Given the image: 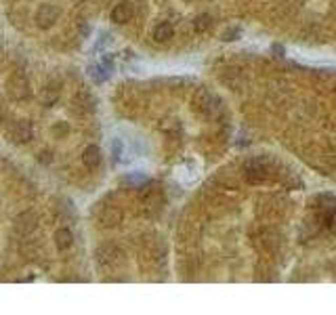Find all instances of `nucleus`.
<instances>
[{"instance_id": "20e7f679", "label": "nucleus", "mask_w": 336, "mask_h": 315, "mask_svg": "<svg viewBox=\"0 0 336 315\" xmlns=\"http://www.w3.org/2000/svg\"><path fill=\"white\" fill-rule=\"evenodd\" d=\"M57 19H59V8L53 6V4H40L36 15H34V21H36V25L40 29L53 27L57 23Z\"/></svg>"}, {"instance_id": "1a4fd4ad", "label": "nucleus", "mask_w": 336, "mask_h": 315, "mask_svg": "<svg viewBox=\"0 0 336 315\" xmlns=\"http://www.w3.org/2000/svg\"><path fill=\"white\" fill-rule=\"evenodd\" d=\"M99 223L103 227H107V229L116 227L118 223H122V212L116 206H103L99 210Z\"/></svg>"}, {"instance_id": "a211bd4d", "label": "nucleus", "mask_w": 336, "mask_h": 315, "mask_svg": "<svg viewBox=\"0 0 336 315\" xmlns=\"http://www.w3.org/2000/svg\"><path fill=\"white\" fill-rule=\"evenodd\" d=\"M0 124H2V114H0Z\"/></svg>"}, {"instance_id": "ddd939ff", "label": "nucleus", "mask_w": 336, "mask_h": 315, "mask_svg": "<svg viewBox=\"0 0 336 315\" xmlns=\"http://www.w3.org/2000/svg\"><path fill=\"white\" fill-rule=\"evenodd\" d=\"M208 25H210V17L208 15H198L196 21H193V29H196V32H206Z\"/></svg>"}, {"instance_id": "6e6552de", "label": "nucleus", "mask_w": 336, "mask_h": 315, "mask_svg": "<svg viewBox=\"0 0 336 315\" xmlns=\"http://www.w3.org/2000/svg\"><path fill=\"white\" fill-rule=\"evenodd\" d=\"M132 15H135V8H132V4L128 2V0H122V2H118L114 8H111V21L122 25V23H128Z\"/></svg>"}, {"instance_id": "f8f14e48", "label": "nucleus", "mask_w": 336, "mask_h": 315, "mask_svg": "<svg viewBox=\"0 0 336 315\" xmlns=\"http://www.w3.org/2000/svg\"><path fill=\"white\" fill-rule=\"evenodd\" d=\"M172 34H175V29H172V25L170 23H158L156 27H154V40L156 42H160V44H164V42H168V40L172 38Z\"/></svg>"}, {"instance_id": "f3484780", "label": "nucleus", "mask_w": 336, "mask_h": 315, "mask_svg": "<svg viewBox=\"0 0 336 315\" xmlns=\"http://www.w3.org/2000/svg\"><path fill=\"white\" fill-rule=\"evenodd\" d=\"M74 4H82V2H86V0H72Z\"/></svg>"}, {"instance_id": "0eeeda50", "label": "nucleus", "mask_w": 336, "mask_h": 315, "mask_svg": "<svg viewBox=\"0 0 336 315\" xmlns=\"http://www.w3.org/2000/svg\"><path fill=\"white\" fill-rule=\"evenodd\" d=\"M59 95H61V84L59 82H46L42 88H40L38 99H40V103H42V105L50 107V105H55L59 101Z\"/></svg>"}, {"instance_id": "39448f33", "label": "nucleus", "mask_w": 336, "mask_h": 315, "mask_svg": "<svg viewBox=\"0 0 336 315\" xmlns=\"http://www.w3.org/2000/svg\"><path fill=\"white\" fill-rule=\"evenodd\" d=\"M8 137H11L13 143L21 145V143H29L34 137V130H32V124H29L27 120H17L15 124L8 130Z\"/></svg>"}, {"instance_id": "f03ea898", "label": "nucleus", "mask_w": 336, "mask_h": 315, "mask_svg": "<svg viewBox=\"0 0 336 315\" xmlns=\"http://www.w3.org/2000/svg\"><path fill=\"white\" fill-rule=\"evenodd\" d=\"M97 263L101 267H118L122 261H124V252L120 248H116L114 244H103V246H99L97 252Z\"/></svg>"}, {"instance_id": "7ed1b4c3", "label": "nucleus", "mask_w": 336, "mask_h": 315, "mask_svg": "<svg viewBox=\"0 0 336 315\" xmlns=\"http://www.w3.org/2000/svg\"><path fill=\"white\" fill-rule=\"evenodd\" d=\"M36 227H38V215H36L34 210L19 212V215L15 217V221H13V229H15L17 236H21V238L29 236V233H34Z\"/></svg>"}, {"instance_id": "4468645a", "label": "nucleus", "mask_w": 336, "mask_h": 315, "mask_svg": "<svg viewBox=\"0 0 336 315\" xmlns=\"http://www.w3.org/2000/svg\"><path fill=\"white\" fill-rule=\"evenodd\" d=\"M67 130H69V128H67L65 122H57V124L53 126V135H55V137H65Z\"/></svg>"}, {"instance_id": "9d476101", "label": "nucleus", "mask_w": 336, "mask_h": 315, "mask_svg": "<svg viewBox=\"0 0 336 315\" xmlns=\"http://www.w3.org/2000/svg\"><path fill=\"white\" fill-rule=\"evenodd\" d=\"M101 160H103V156H101V149L97 145H88L84 147L82 151V164L88 168V170H95L101 166Z\"/></svg>"}, {"instance_id": "423d86ee", "label": "nucleus", "mask_w": 336, "mask_h": 315, "mask_svg": "<svg viewBox=\"0 0 336 315\" xmlns=\"http://www.w3.org/2000/svg\"><path fill=\"white\" fill-rule=\"evenodd\" d=\"M72 107L78 111V114H90V111H95V97L90 95L88 90H78V93L74 95Z\"/></svg>"}, {"instance_id": "2eb2a0df", "label": "nucleus", "mask_w": 336, "mask_h": 315, "mask_svg": "<svg viewBox=\"0 0 336 315\" xmlns=\"http://www.w3.org/2000/svg\"><path fill=\"white\" fill-rule=\"evenodd\" d=\"M36 160L40 162V164H50V160H53V158H50V151L48 149H42L40 154H36Z\"/></svg>"}, {"instance_id": "dca6fc26", "label": "nucleus", "mask_w": 336, "mask_h": 315, "mask_svg": "<svg viewBox=\"0 0 336 315\" xmlns=\"http://www.w3.org/2000/svg\"><path fill=\"white\" fill-rule=\"evenodd\" d=\"M78 27H80V32H82L84 36H86V34H90V25H86L84 19H78Z\"/></svg>"}, {"instance_id": "9b49d317", "label": "nucleus", "mask_w": 336, "mask_h": 315, "mask_svg": "<svg viewBox=\"0 0 336 315\" xmlns=\"http://www.w3.org/2000/svg\"><path fill=\"white\" fill-rule=\"evenodd\" d=\"M53 240H55L57 250H61V252H65V250H69L74 246V233H72V229H67V227H59L55 231Z\"/></svg>"}, {"instance_id": "f257e3e1", "label": "nucleus", "mask_w": 336, "mask_h": 315, "mask_svg": "<svg viewBox=\"0 0 336 315\" xmlns=\"http://www.w3.org/2000/svg\"><path fill=\"white\" fill-rule=\"evenodd\" d=\"M6 93L15 101H25L32 95V86H29V80L23 74H13L6 82Z\"/></svg>"}]
</instances>
